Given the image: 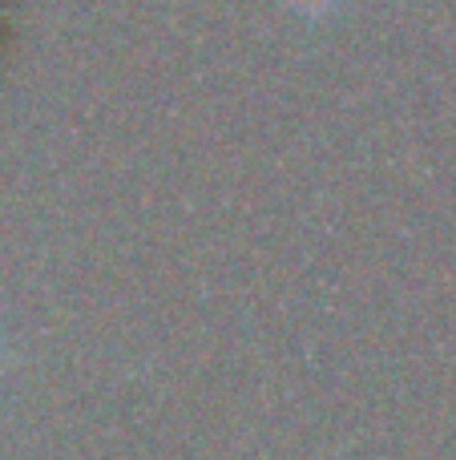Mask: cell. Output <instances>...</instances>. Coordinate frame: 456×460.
I'll use <instances>...</instances> for the list:
<instances>
[{
	"label": "cell",
	"mask_w": 456,
	"mask_h": 460,
	"mask_svg": "<svg viewBox=\"0 0 456 460\" xmlns=\"http://www.w3.org/2000/svg\"><path fill=\"white\" fill-rule=\"evenodd\" d=\"M299 8H320V4H328V0H295Z\"/></svg>",
	"instance_id": "6da1fadb"
}]
</instances>
